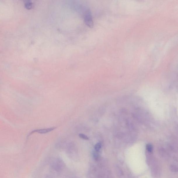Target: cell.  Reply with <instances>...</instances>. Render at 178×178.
<instances>
[{"label":"cell","mask_w":178,"mask_h":178,"mask_svg":"<svg viewBox=\"0 0 178 178\" xmlns=\"http://www.w3.org/2000/svg\"><path fill=\"white\" fill-rule=\"evenodd\" d=\"M85 22L87 25L90 28L93 27L94 23L92 16L90 10L87 9L85 11L84 14Z\"/></svg>","instance_id":"1"},{"label":"cell","mask_w":178,"mask_h":178,"mask_svg":"<svg viewBox=\"0 0 178 178\" xmlns=\"http://www.w3.org/2000/svg\"><path fill=\"white\" fill-rule=\"evenodd\" d=\"M56 128V127H53V128H50L41 129L34 130H33L32 131L30 132L29 134V136L32 135V134L34 133V132H37V133L41 134H46L52 131L55 130Z\"/></svg>","instance_id":"2"},{"label":"cell","mask_w":178,"mask_h":178,"mask_svg":"<svg viewBox=\"0 0 178 178\" xmlns=\"http://www.w3.org/2000/svg\"><path fill=\"white\" fill-rule=\"evenodd\" d=\"M52 167L54 170L57 171H60L61 170L62 166L61 163L59 162L57 163L54 162L52 164Z\"/></svg>","instance_id":"3"},{"label":"cell","mask_w":178,"mask_h":178,"mask_svg":"<svg viewBox=\"0 0 178 178\" xmlns=\"http://www.w3.org/2000/svg\"><path fill=\"white\" fill-rule=\"evenodd\" d=\"M115 170L116 173H117L118 177H121L123 175V172L121 168L119 167L118 166H115Z\"/></svg>","instance_id":"4"},{"label":"cell","mask_w":178,"mask_h":178,"mask_svg":"<svg viewBox=\"0 0 178 178\" xmlns=\"http://www.w3.org/2000/svg\"><path fill=\"white\" fill-rule=\"evenodd\" d=\"M146 148L149 153H151L153 151V147L151 144H148L146 145Z\"/></svg>","instance_id":"5"},{"label":"cell","mask_w":178,"mask_h":178,"mask_svg":"<svg viewBox=\"0 0 178 178\" xmlns=\"http://www.w3.org/2000/svg\"><path fill=\"white\" fill-rule=\"evenodd\" d=\"M102 148V145L101 143H98L96 144L95 146V149L96 151L99 152Z\"/></svg>","instance_id":"6"},{"label":"cell","mask_w":178,"mask_h":178,"mask_svg":"<svg viewBox=\"0 0 178 178\" xmlns=\"http://www.w3.org/2000/svg\"><path fill=\"white\" fill-rule=\"evenodd\" d=\"M170 169L172 172H178L177 167L175 166V165H171L170 166Z\"/></svg>","instance_id":"7"},{"label":"cell","mask_w":178,"mask_h":178,"mask_svg":"<svg viewBox=\"0 0 178 178\" xmlns=\"http://www.w3.org/2000/svg\"><path fill=\"white\" fill-rule=\"evenodd\" d=\"M25 6L28 9H31L32 8V4L31 1H27L25 4Z\"/></svg>","instance_id":"8"},{"label":"cell","mask_w":178,"mask_h":178,"mask_svg":"<svg viewBox=\"0 0 178 178\" xmlns=\"http://www.w3.org/2000/svg\"><path fill=\"white\" fill-rule=\"evenodd\" d=\"M93 156L94 159L95 160H97L99 158V154H98V152L96 151H94L93 153Z\"/></svg>","instance_id":"9"},{"label":"cell","mask_w":178,"mask_h":178,"mask_svg":"<svg viewBox=\"0 0 178 178\" xmlns=\"http://www.w3.org/2000/svg\"><path fill=\"white\" fill-rule=\"evenodd\" d=\"M160 153V155L161 156V157L163 158H167L168 156V154H167L166 152H165V151H161V152Z\"/></svg>","instance_id":"10"},{"label":"cell","mask_w":178,"mask_h":178,"mask_svg":"<svg viewBox=\"0 0 178 178\" xmlns=\"http://www.w3.org/2000/svg\"><path fill=\"white\" fill-rule=\"evenodd\" d=\"M79 137L82 139L86 140H88L89 139V138L84 134H79Z\"/></svg>","instance_id":"11"}]
</instances>
